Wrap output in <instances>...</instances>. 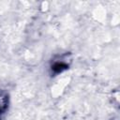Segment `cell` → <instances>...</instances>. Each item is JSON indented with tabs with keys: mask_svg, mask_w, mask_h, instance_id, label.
<instances>
[{
	"mask_svg": "<svg viewBox=\"0 0 120 120\" xmlns=\"http://www.w3.org/2000/svg\"><path fill=\"white\" fill-rule=\"evenodd\" d=\"M6 99H7V97L4 96L0 91V112L6 108Z\"/></svg>",
	"mask_w": 120,
	"mask_h": 120,
	"instance_id": "obj_1",
	"label": "cell"
}]
</instances>
